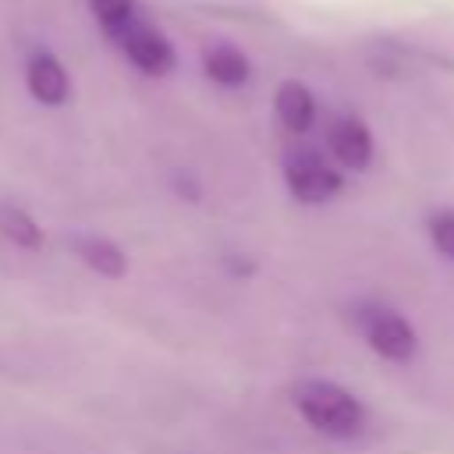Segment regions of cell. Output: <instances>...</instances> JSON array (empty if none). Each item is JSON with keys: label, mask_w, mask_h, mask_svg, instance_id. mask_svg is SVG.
<instances>
[{"label": "cell", "mask_w": 454, "mask_h": 454, "mask_svg": "<svg viewBox=\"0 0 454 454\" xmlns=\"http://www.w3.org/2000/svg\"><path fill=\"white\" fill-rule=\"evenodd\" d=\"M0 234L14 245V248H39L43 245V227L25 213V209H14V206H0Z\"/></svg>", "instance_id": "30bf717a"}, {"label": "cell", "mask_w": 454, "mask_h": 454, "mask_svg": "<svg viewBox=\"0 0 454 454\" xmlns=\"http://www.w3.org/2000/svg\"><path fill=\"white\" fill-rule=\"evenodd\" d=\"M89 7H92L96 21H99V28H103L106 35H114V32L124 28L131 18H138L135 0H89Z\"/></svg>", "instance_id": "8fae6325"}, {"label": "cell", "mask_w": 454, "mask_h": 454, "mask_svg": "<svg viewBox=\"0 0 454 454\" xmlns=\"http://www.w3.org/2000/svg\"><path fill=\"white\" fill-rule=\"evenodd\" d=\"M358 326H362L365 344H369L380 358H387V362H411L415 351H419V337H415L411 323H408L401 312L387 309V305H369V309H362V312H358Z\"/></svg>", "instance_id": "7a4b0ae2"}, {"label": "cell", "mask_w": 454, "mask_h": 454, "mask_svg": "<svg viewBox=\"0 0 454 454\" xmlns=\"http://www.w3.org/2000/svg\"><path fill=\"white\" fill-rule=\"evenodd\" d=\"M202 67L216 85H245L248 82V57L231 43H213L202 50Z\"/></svg>", "instance_id": "9c48e42d"}, {"label": "cell", "mask_w": 454, "mask_h": 454, "mask_svg": "<svg viewBox=\"0 0 454 454\" xmlns=\"http://www.w3.org/2000/svg\"><path fill=\"white\" fill-rule=\"evenodd\" d=\"M74 255H78L92 273L110 277V280L124 277V270H128V255H124L110 238H99V234H82V238H74Z\"/></svg>", "instance_id": "ba28073f"}, {"label": "cell", "mask_w": 454, "mask_h": 454, "mask_svg": "<svg viewBox=\"0 0 454 454\" xmlns=\"http://www.w3.org/2000/svg\"><path fill=\"white\" fill-rule=\"evenodd\" d=\"M273 106H277L280 124H284L287 131H294V135L309 131L312 121H316V96H312L301 82H284V85L277 89Z\"/></svg>", "instance_id": "52a82bcc"}, {"label": "cell", "mask_w": 454, "mask_h": 454, "mask_svg": "<svg viewBox=\"0 0 454 454\" xmlns=\"http://www.w3.org/2000/svg\"><path fill=\"white\" fill-rule=\"evenodd\" d=\"M294 408L305 415V422L326 436H355L365 426V408L355 394H348L337 383L326 380H305L291 394Z\"/></svg>", "instance_id": "6da1fadb"}, {"label": "cell", "mask_w": 454, "mask_h": 454, "mask_svg": "<svg viewBox=\"0 0 454 454\" xmlns=\"http://www.w3.org/2000/svg\"><path fill=\"white\" fill-rule=\"evenodd\" d=\"M284 181H287V192L298 199V202H326L340 192V170L333 163H326L316 149H298V153H287L284 160Z\"/></svg>", "instance_id": "3957f363"}, {"label": "cell", "mask_w": 454, "mask_h": 454, "mask_svg": "<svg viewBox=\"0 0 454 454\" xmlns=\"http://www.w3.org/2000/svg\"><path fill=\"white\" fill-rule=\"evenodd\" d=\"M25 85L46 106H60L67 99V92H71L67 71H64V64L50 50H35L28 57V64H25Z\"/></svg>", "instance_id": "8992f818"}, {"label": "cell", "mask_w": 454, "mask_h": 454, "mask_svg": "<svg viewBox=\"0 0 454 454\" xmlns=\"http://www.w3.org/2000/svg\"><path fill=\"white\" fill-rule=\"evenodd\" d=\"M326 145L333 160L348 170H365L372 160V135L355 114H337L326 128Z\"/></svg>", "instance_id": "5b68a950"}, {"label": "cell", "mask_w": 454, "mask_h": 454, "mask_svg": "<svg viewBox=\"0 0 454 454\" xmlns=\"http://www.w3.org/2000/svg\"><path fill=\"white\" fill-rule=\"evenodd\" d=\"M110 39H114L117 50H121L138 71H145V74H167V71L174 67V46H170V39H167L160 28H153L149 21H142V18H131V21H128L124 28H117Z\"/></svg>", "instance_id": "277c9868"}, {"label": "cell", "mask_w": 454, "mask_h": 454, "mask_svg": "<svg viewBox=\"0 0 454 454\" xmlns=\"http://www.w3.org/2000/svg\"><path fill=\"white\" fill-rule=\"evenodd\" d=\"M429 238H433V248L440 255L454 259V209H443V213L429 216Z\"/></svg>", "instance_id": "7c38bea8"}]
</instances>
